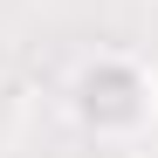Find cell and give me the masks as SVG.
I'll return each instance as SVG.
<instances>
[{
  "label": "cell",
  "instance_id": "6da1fadb",
  "mask_svg": "<svg viewBox=\"0 0 158 158\" xmlns=\"http://www.w3.org/2000/svg\"><path fill=\"white\" fill-rule=\"evenodd\" d=\"M69 117L83 124L89 138L124 144V138H138V131H151V117H158V83H151V69H144L138 55L96 48V55L76 62V76H69Z\"/></svg>",
  "mask_w": 158,
  "mask_h": 158
}]
</instances>
